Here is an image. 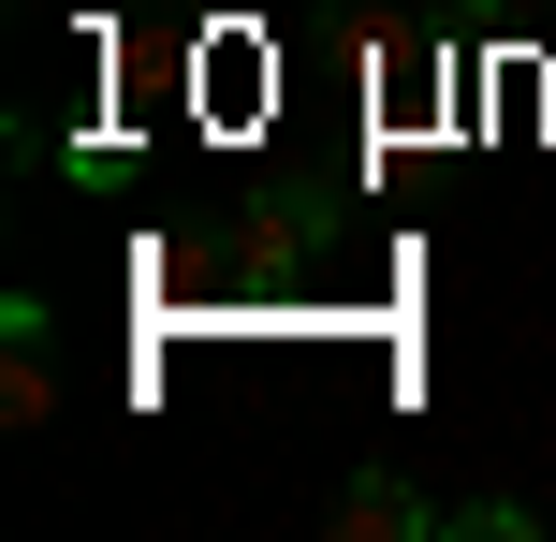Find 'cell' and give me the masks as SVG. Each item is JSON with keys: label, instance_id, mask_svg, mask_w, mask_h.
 I'll list each match as a JSON object with an SVG mask.
<instances>
[{"label": "cell", "instance_id": "obj_4", "mask_svg": "<svg viewBox=\"0 0 556 542\" xmlns=\"http://www.w3.org/2000/svg\"><path fill=\"white\" fill-rule=\"evenodd\" d=\"M542 15H556V0H542Z\"/></svg>", "mask_w": 556, "mask_h": 542}, {"label": "cell", "instance_id": "obj_2", "mask_svg": "<svg viewBox=\"0 0 556 542\" xmlns=\"http://www.w3.org/2000/svg\"><path fill=\"white\" fill-rule=\"evenodd\" d=\"M337 542H454V499H425L410 469H352V484L323 499Z\"/></svg>", "mask_w": 556, "mask_h": 542}, {"label": "cell", "instance_id": "obj_3", "mask_svg": "<svg viewBox=\"0 0 556 542\" xmlns=\"http://www.w3.org/2000/svg\"><path fill=\"white\" fill-rule=\"evenodd\" d=\"M542 514H528V499H454V542H528Z\"/></svg>", "mask_w": 556, "mask_h": 542}, {"label": "cell", "instance_id": "obj_1", "mask_svg": "<svg viewBox=\"0 0 556 542\" xmlns=\"http://www.w3.org/2000/svg\"><path fill=\"white\" fill-rule=\"evenodd\" d=\"M0 426L15 440L59 426V308L45 293H0Z\"/></svg>", "mask_w": 556, "mask_h": 542}]
</instances>
